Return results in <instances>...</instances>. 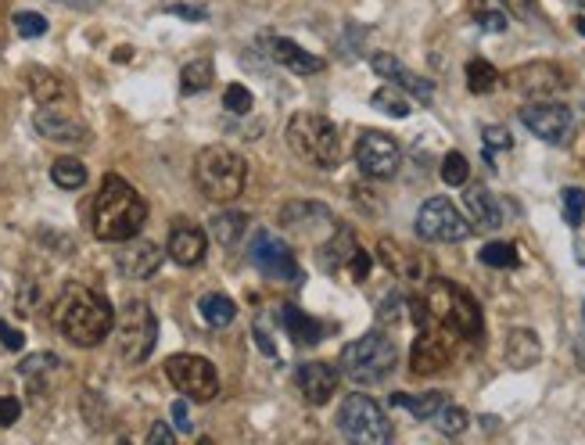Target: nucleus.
<instances>
[{
	"mask_svg": "<svg viewBox=\"0 0 585 445\" xmlns=\"http://www.w3.org/2000/svg\"><path fill=\"white\" fill-rule=\"evenodd\" d=\"M51 180L62 187V191H79L87 183V166L79 158H58L51 166Z\"/></svg>",
	"mask_w": 585,
	"mask_h": 445,
	"instance_id": "c756f323",
	"label": "nucleus"
},
{
	"mask_svg": "<svg viewBox=\"0 0 585 445\" xmlns=\"http://www.w3.org/2000/svg\"><path fill=\"white\" fill-rule=\"evenodd\" d=\"M485 158H493V151H510L513 148V137L503 130V126H485Z\"/></svg>",
	"mask_w": 585,
	"mask_h": 445,
	"instance_id": "79ce46f5",
	"label": "nucleus"
},
{
	"mask_svg": "<svg viewBox=\"0 0 585 445\" xmlns=\"http://www.w3.org/2000/svg\"><path fill=\"white\" fill-rule=\"evenodd\" d=\"M503 8L510 11V15H518L521 22H535L539 18V8H535V0H499Z\"/></svg>",
	"mask_w": 585,
	"mask_h": 445,
	"instance_id": "c03bdc74",
	"label": "nucleus"
},
{
	"mask_svg": "<svg viewBox=\"0 0 585 445\" xmlns=\"http://www.w3.org/2000/svg\"><path fill=\"white\" fill-rule=\"evenodd\" d=\"M409 313V298H403V295H389L384 298V306H381V323H399L403 316Z\"/></svg>",
	"mask_w": 585,
	"mask_h": 445,
	"instance_id": "37998d69",
	"label": "nucleus"
},
{
	"mask_svg": "<svg viewBox=\"0 0 585 445\" xmlns=\"http://www.w3.org/2000/svg\"><path fill=\"white\" fill-rule=\"evenodd\" d=\"M224 104H227V112H233V115H249L252 112V90L241 87V84H230L227 93H224Z\"/></svg>",
	"mask_w": 585,
	"mask_h": 445,
	"instance_id": "a19ab883",
	"label": "nucleus"
},
{
	"mask_svg": "<svg viewBox=\"0 0 585 445\" xmlns=\"http://www.w3.org/2000/svg\"><path fill=\"white\" fill-rule=\"evenodd\" d=\"M395 363H399V348L389 334L373 331V334H363L356 342H348L342 348V359H338V373L348 378L353 384H381L389 381L395 373Z\"/></svg>",
	"mask_w": 585,
	"mask_h": 445,
	"instance_id": "20e7f679",
	"label": "nucleus"
},
{
	"mask_svg": "<svg viewBox=\"0 0 585 445\" xmlns=\"http://www.w3.org/2000/svg\"><path fill=\"white\" fill-rule=\"evenodd\" d=\"M115 266L123 269V277H133V280H151L158 274L162 266V249L151 241H126V249H119L115 255Z\"/></svg>",
	"mask_w": 585,
	"mask_h": 445,
	"instance_id": "412c9836",
	"label": "nucleus"
},
{
	"mask_svg": "<svg viewBox=\"0 0 585 445\" xmlns=\"http://www.w3.org/2000/svg\"><path fill=\"white\" fill-rule=\"evenodd\" d=\"M575 356H578V363L585 367V309H582V331L575 334Z\"/></svg>",
	"mask_w": 585,
	"mask_h": 445,
	"instance_id": "603ef678",
	"label": "nucleus"
},
{
	"mask_svg": "<svg viewBox=\"0 0 585 445\" xmlns=\"http://www.w3.org/2000/svg\"><path fill=\"white\" fill-rule=\"evenodd\" d=\"M263 51L274 58L277 65H284L291 68V73H298V76H316V73H323L327 62L323 58H316L309 54L306 47H298L295 40H288V37H263Z\"/></svg>",
	"mask_w": 585,
	"mask_h": 445,
	"instance_id": "aec40b11",
	"label": "nucleus"
},
{
	"mask_svg": "<svg viewBox=\"0 0 585 445\" xmlns=\"http://www.w3.org/2000/svg\"><path fill=\"white\" fill-rule=\"evenodd\" d=\"M431 424H435L442 435L456 438V435H463V428H467V409L453 406V403H442L435 409V417H431Z\"/></svg>",
	"mask_w": 585,
	"mask_h": 445,
	"instance_id": "72a5a7b5",
	"label": "nucleus"
},
{
	"mask_svg": "<svg viewBox=\"0 0 585 445\" xmlns=\"http://www.w3.org/2000/svg\"><path fill=\"white\" fill-rule=\"evenodd\" d=\"M356 166L370 180H392L403 166V151L389 134L367 130L356 140Z\"/></svg>",
	"mask_w": 585,
	"mask_h": 445,
	"instance_id": "ddd939ff",
	"label": "nucleus"
},
{
	"mask_svg": "<svg viewBox=\"0 0 585 445\" xmlns=\"http://www.w3.org/2000/svg\"><path fill=\"white\" fill-rule=\"evenodd\" d=\"M543 356V345L539 338H535V331H529V327H513V331L507 334V345H503V359H507L510 370H529L535 367Z\"/></svg>",
	"mask_w": 585,
	"mask_h": 445,
	"instance_id": "5701e85b",
	"label": "nucleus"
},
{
	"mask_svg": "<svg viewBox=\"0 0 585 445\" xmlns=\"http://www.w3.org/2000/svg\"><path fill=\"white\" fill-rule=\"evenodd\" d=\"M467 177H471V166H467V158L460 155V151H449V155L442 158V180H446L449 187H463Z\"/></svg>",
	"mask_w": 585,
	"mask_h": 445,
	"instance_id": "e433bc0d",
	"label": "nucleus"
},
{
	"mask_svg": "<svg viewBox=\"0 0 585 445\" xmlns=\"http://www.w3.org/2000/svg\"><path fill=\"white\" fill-rule=\"evenodd\" d=\"M442 403H446V395H442V392H424V395L395 392L392 395V406H399V409H406V414H414V420H431Z\"/></svg>",
	"mask_w": 585,
	"mask_h": 445,
	"instance_id": "a878e982",
	"label": "nucleus"
},
{
	"mask_svg": "<svg viewBox=\"0 0 585 445\" xmlns=\"http://www.w3.org/2000/svg\"><path fill=\"white\" fill-rule=\"evenodd\" d=\"M277 320H280V327L295 338L298 345H316L323 338V327L313 320V316H306L298 306H280V313H277Z\"/></svg>",
	"mask_w": 585,
	"mask_h": 445,
	"instance_id": "393cba45",
	"label": "nucleus"
},
{
	"mask_svg": "<svg viewBox=\"0 0 585 445\" xmlns=\"http://www.w3.org/2000/svg\"><path fill=\"white\" fill-rule=\"evenodd\" d=\"M338 428L356 445H384L392 442V420L389 414L370 399V395H348L338 409Z\"/></svg>",
	"mask_w": 585,
	"mask_h": 445,
	"instance_id": "6e6552de",
	"label": "nucleus"
},
{
	"mask_svg": "<svg viewBox=\"0 0 585 445\" xmlns=\"http://www.w3.org/2000/svg\"><path fill=\"white\" fill-rule=\"evenodd\" d=\"M244 227H249V223H244L241 213H216L208 219V233H213L224 249H233V244L244 238Z\"/></svg>",
	"mask_w": 585,
	"mask_h": 445,
	"instance_id": "cd10ccee",
	"label": "nucleus"
},
{
	"mask_svg": "<svg viewBox=\"0 0 585 445\" xmlns=\"http://www.w3.org/2000/svg\"><path fill=\"white\" fill-rule=\"evenodd\" d=\"M22 414V403L15 395H0V428H11Z\"/></svg>",
	"mask_w": 585,
	"mask_h": 445,
	"instance_id": "a18cd8bd",
	"label": "nucleus"
},
{
	"mask_svg": "<svg viewBox=\"0 0 585 445\" xmlns=\"http://www.w3.org/2000/svg\"><path fill=\"white\" fill-rule=\"evenodd\" d=\"M510 87L532 101H546L549 93L564 87V73H560L554 62H529L510 73Z\"/></svg>",
	"mask_w": 585,
	"mask_h": 445,
	"instance_id": "f3484780",
	"label": "nucleus"
},
{
	"mask_svg": "<svg viewBox=\"0 0 585 445\" xmlns=\"http://www.w3.org/2000/svg\"><path fill=\"white\" fill-rule=\"evenodd\" d=\"M585 219V191L582 187H564V223L568 227H582Z\"/></svg>",
	"mask_w": 585,
	"mask_h": 445,
	"instance_id": "58836bf2",
	"label": "nucleus"
},
{
	"mask_svg": "<svg viewBox=\"0 0 585 445\" xmlns=\"http://www.w3.org/2000/svg\"><path fill=\"white\" fill-rule=\"evenodd\" d=\"M381 259L389 263V269H395V274H403V277H420V259H409V255L403 252V244L381 241Z\"/></svg>",
	"mask_w": 585,
	"mask_h": 445,
	"instance_id": "c9c22d12",
	"label": "nucleus"
},
{
	"mask_svg": "<svg viewBox=\"0 0 585 445\" xmlns=\"http://www.w3.org/2000/svg\"><path fill=\"white\" fill-rule=\"evenodd\" d=\"M244 180H249V166L227 144H208L194 162V183L208 202H233L244 191Z\"/></svg>",
	"mask_w": 585,
	"mask_h": 445,
	"instance_id": "39448f33",
	"label": "nucleus"
},
{
	"mask_svg": "<svg viewBox=\"0 0 585 445\" xmlns=\"http://www.w3.org/2000/svg\"><path fill=\"white\" fill-rule=\"evenodd\" d=\"M148 442L151 445H173V442H177V435H173L169 424H162V420H158V424L148 431Z\"/></svg>",
	"mask_w": 585,
	"mask_h": 445,
	"instance_id": "de8ad7c7",
	"label": "nucleus"
},
{
	"mask_svg": "<svg viewBox=\"0 0 585 445\" xmlns=\"http://www.w3.org/2000/svg\"><path fill=\"white\" fill-rule=\"evenodd\" d=\"M166 378L173 381V389L183 392L191 403H208V399H216V392H219V373L205 356H191V353L169 356Z\"/></svg>",
	"mask_w": 585,
	"mask_h": 445,
	"instance_id": "9d476101",
	"label": "nucleus"
},
{
	"mask_svg": "<svg viewBox=\"0 0 585 445\" xmlns=\"http://www.w3.org/2000/svg\"><path fill=\"white\" fill-rule=\"evenodd\" d=\"M370 65H373V73L389 79L392 87L409 90L417 101H424V104H428L431 98H435V84H431V79H424V76H417L414 68H406L395 54H373V62H370Z\"/></svg>",
	"mask_w": 585,
	"mask_h": 445,
	"instance_id": "6ab92c4d",
	"label": "nucleus"
},
{
	"mask_svg": "<svg viewBox=\"0 0 585 445\" xmlns=\"http://www.w3.org/2000/svg\"><path fill=\"white\" fill-rule=\"evenodd\" d=\"M205 249H208L205 230L191 227V223H177L173 233H169V244H166L169 259L180 263V266H198L205 259Z\"/></svg>",
	"mask_w": 585,
	"mask_h": 445,
	"instance_id": "4be33fe9",
	"label": "nucleus"
},
{
	"mask_svg": "<svg viewBox=\"0 0 585 445\" xmlns=\"http://www.w3.org/2000/svg\"><path fill=\"white\" fill-rule=\"evenodd\" d=\"M284 134H288V148L316 169H334L338 158H342V137H338V126L327 115L316 112L291 115Z\"/></svg>",
	"mask_w": 585,
	"mask_h": 445,
	"instance_id": "423d86ee",
	"label": "nucleus"
},
{
	"mask_svg": "<svg viewBox=\"0 0 585 445\" xmlns=\"http://www.w3.org/2000/svg\"><path fill=\"white\" fill-rule=\"evenodd\" d=\"M471 15L478 22V29H485V33H507V15L496 8H485L482 0L478 4H471Z\"/></svg>",
	"mask_w": 585,
	"mask_h": 445,
	"instance_id": "4c0bfd02",
	"label": "nucleus"
},
{
	"mask_svg": "<svg viewBox=\"0 0 585 445\" xmlns=\"http://www.w3.org/2000/svg\"><path fill=\"white\" fill-rule=\"evenodd\" d=\"M521 123H524V130L546 140V144H568L571 134H575V115H571L568 104H557V101L524 104Z\"/></svg>",
	"mask_w": 585,
	"mask_h": 445,
	"instance_id": "2eb2a0df",
	"label": "nucleus"
},
{
	"mask_svg": "<svg viewBox=\"0 0 585 445\" xmlns=\"http://www.w3.org/2000/svg\"><path fill=\"white\" fill-rule=\"evenodd\" d=\"M471 223L460 216L449 198H428L417 213V238L431 244H456L471 238Z\"/></svg>",
	"mask_w": 585,
	"mask_h": 445,
	"instance_id": "1a4fd4ad",
	"label": "nucleus"
},
{
	"mask_svg": "<svg viewBox=\"0 0 585 445\" xmlns=\"http://www.w3.org/2000/svg\"><path fill=\"white\" fill-rule=\"evenodd\" d=\"M198 313H202V320L208 327H227V323H233V316H238V306H233L230 295L213 291V295H205L202 302H198Z\"/></svg>",
	"mask_w": 585,
	"mask_h": 445,
	"instance_id": "bb28decb",
	"label": "nucleus"
},
{
	"mask_svg": "<svg viewBox=\"0 0 585 445\" xmlns=\"http://www.w3.org/2000/svg\"><path fill=\"white\" fill-rule=\"evenodd\" d=\"M467 87H471V93L496 90L499 87V73L485 62V58H474V62H467Z\"/></svg>",
	"mask_w": 585,
	"mask_h": 445,
	"instance_id": "473e14b6",
	"label": "nucleus"
},
{
	"mask_svg": "<svg viewBox=\"0 0 585 445\" xmlns=\"http://www.w3.org/2000/svg\"><path fill=\"white\" fill-rule=\"evenodd\" d=\"M409 316H414L417 327L435 323L442 331L456 334L460 342H482L485 320H482V306L474 302V295L453 280H428L424 298H409Z\"/></svg>",
	"mask_w": 585,
	"mask_h": 445,
	"instance_id": "f257e3e1",
	"label": "nucleus"
},
{
	"mask_svg": "<svg viewBox=\"0 0 585 445\" xmlns=\"http://www.w3.org/2000/svg\"><path fill=\"white\" fill-rule=\"evenodd\" d=\"M33 126H37L40 137L58 140V144H87V123L68 109L65 98L40 104L37 115H33Z\"/></svg>",
	"mask_w": 585,
	"mask_h": 445,
	"instance_id": "dca6fc26",
	"label": "nucleus"
},
{
	"mask_svg": "<svg viewBox=\"0 0 585 445\" xmlns=\"http://www.w3.org/2000/svg\"><path fill=\"white\" fill-rule=\"evenodd\" d=\"M320 266L327 269V274L353 277L356 284H363V280L370 277V255L348 227H338L331 238H327V244L320 249Z\"/></svg>",
	"mask_w": 585,
	"mask_h": 445,
	"instance_id": "f8f14e48",
	"label": "nucleus"
},
{
	"mask_svg": "<svg viewBox=\"0 0 585 445\" xmlns=\"http://www.w3.org/2000/svg\"><path fill=\"white\" fill-rule=\"evenodd\" d=\"M213 76H216V68L208 58H194V62H187L180 68V87L183 93H202L213 87Z\"/></svg>",
	"mask_w": 585,
	"mask_h": 445,
	"instance_id": "c85d7f7f",
	"label": "nucleus"
},
{
	"mask_svg": "<svg viewBox=\"0 0 585 445\" xmlns=\"http://www.w3.org/2000/svg\"><path fill=\"white\" fill-rule=\"evenodd\" d=\"M478 259L493 269H513L518 266V249H513L510 241H488L482 252H478Z\"/></svg>",
	"mask_w": 585,
	"mask_h": 445,
	"instance_id": "f704fd0d",
	"label": "nucleus"
},
{
	"mask_svg": "<svg viewBox=\"0 0 585 445\" xmlns=\"http://www.w3.org/2000/svg\"><path fill=\"white\" fill-rule=\"evenodd\" d=\"M463 342L449 331H442L435 323H424L417 334L414 348H409V370L417 373V378H431V373H442L456 359V348Z\"/></svg>",
	"mask_w": 585,
	"mask_h": 445,
	"instance_id": "9b49d317",
	"label": "nucleus"
},
{
	"mask_svg": "<svg viewBox=\"0 0 585 445\" xmlns=\"http://www.w3.org/2000/svg\"><path fill=\"white\" fill-rule=\"evenodd\" d=\"M338 381H342V373H338L331 363H302L298 367V389H302V399L309 406H323L331 403V395L338 392Z\"/></svg>",
	"mask_w": 585,
	"mask_h": 445,
	"instance_id": "a211bd4d",
	"label": "nucleus"
},
{
	"mask_svg": "<svg viewBox=\"0 0 585 445\" xmlns=\"http://www.w3.org/2000/svg\"><path fill=\"white\" fill-rule=\"evenodd\" d=\"M463 205H467V216L474 219V227H482V230L503 227V208L488 187H471V191H463Z\"/></svg>",
	"mask_w": 585,
	"mask_h": 445,
	"instance_id": "b1692460",
	"label": "nucleus"
},
{
	"mask_svg": "<svg viewBox=\"0 0 585 445\" xmlns=\"http://www.w3.org/2000/svg\"><path fill=\"white\" fill-rule=\"evenodd\" d=\"M15 33H18V37H26V40H37L47 33V18L37 15V11H18V15H15Z\"/></svg>",
	"mask_w": 585,
	"mask_h": 445,
	"instance_id": "ea45409f",
	"label": "nucleus"
},
{
	"mask_svg": "<svg viewBox=\"0 0 585 445\" xmlns=\"http://www.w3.org/2000/svg\"><path fill=\"white\" fill-rule=\"evenodd\" d=\"M249 259L263 277H270V280H288V284H295L302 277L295 252H291L284 241H277L270 230H255V238L249 244Z\"/></svg>",
	"mask_w": 585,
	"mask_h": 445,
	"instance_id": "4468645a",
	"label": "nucleus"
},
{
	"mask_svg": "<svg viewBox=\"0 0 585 445\" xmlns=\"http://www.w3.org/2000/svg\"><path fill=\"white\" fill-rule=\"evenodd\" d=\"M54 4H62V8H73V11H93L101 4V0H54Z\"/></svg>",
	"mask_w": 585,
	"mask_h": 445,
	"instance_id": "3c124183",
	"label": "nucleus"
},
{
	"mask_svg": "<svg viewBox=\"0 0 585 445\" xmlns=\"http://www.w3.org/2000/svg\"><path fill=\"white\" fill-rule=\"evenodd\" d=\"M173 424H177L180 431H191V420H187V399L173 403Z\"/></svg>",
	"mask_w": 585,
	"mask_h": 445,
	"instance_id": "8fccbe9b",
	"label": "nucleus"
},
{
	"mask_svg": "<svg viewBox=\"0 0 585 445\" xmlns=\"http://www.w3.org/2000/svg\"><path fill=\"white\" fill-rule=\"evenodd\" d=\"M575 26H578V33H582V37H585V18H578Z\"/></svg>",
	"mask_w": 585,
	"mask_h": 445,
	"instance_id": "864d4df0",
	"label": "nucleus"
},
{
	"mask_svg": "<svg viewBox=\"0 0 585 445\" xmlns=\"http://www.w3.org/2000/svg\"><path fill=\"white\" fill-rule=\"evenodd\" d=\"M0 345H4V348H11V353H18V348L26 345V334H22V331H15V327H11V323H4V320H0Z\"/></svg>",
	"mask_w": 585,
	"mask_h": 445,
	"instance_id": "49530a36",
	"label": "nucleus"
},
{
	"mask_svg": "<svg viewBox=\"0 0 585 445\" xmlns=\"http://www.w3.org/2000/svg\"><path fill=\"white\" fill-rule=\"evenodd\" d=\"M148 219L144 198L133 191V183L123 177H104L98 198H93L90 227L101 241H130Z\"/></svg>",
	"mask_w": 585,
	"mask_h": 445,
	"instance_id": "7ed1b4c3",
	"label": "nucleus"
},
{
	"mask_svg": "<svg viewBox=\"0 0 585 445\" xmlns=\"http://www.w3.org/2000/svg\"><path fill=\"white\" fill-rule=\"evenodd\" d=\"M169 15H183L187 22H205L202 8H187V4H169Z\"/></svg>",
	"mask_w": 585,
	"mask_h": 445,
	"instance_id": "09e8293b",
	"label": "nucleus"
},
{
	"mask_svg": "<svg viewBox=\"0 0 585 445\" xmlns=\"http://www.w3.org/2000/svg\"><path fill=\"white\" fill-rule=\"evenodd\" d=\"M51 320L58 327V334L68 338L73 345L93 348L112 334L115 309L109 306V298L98 295V291H90L84 284H65L62 295L54 298Z\"/></svg>",
	"mask_w": 585,
	"mask_h": 445,
	"instance_id": "f03ea898",
	"label": "nucleus"
},
{
	"mask_svg": "<svg viewBox=\"0 0 585 445\" xmlns=\"http://www.w3.org/2000/svg\"><path fill=\"white\" fill-rule=\"evenodd\" d=\"M370 104L378 112H384V115H392V119H406L409 112H414V104H409L406 98L395 87H381V90H373V98H370Z\"/></svg>",
	"mask_w": 585,
	"mask_h": 445,
	"instance_id": "2f4dec72",
	"label": "nucleus"
},
{
	"mask_svg": "<svg viewBox=\"0 0 585 445\" xmlns=\"http://www.w3.org/2000/svg\"><path fill=\"white\" fill-rule=\"evenodd\" d=\"M115 342H119V356L137 367V363H144L151 356V348L158 342V320L155 313H151L148 302H126L119 320H115Z\"/></svg>",
	"mask_w": 585,
	"mask_h": 445,
	"instance_id": "0eeeda50",
	"label": "nucleus"
},
{
	"mask_svg": "<svg viewBox=\"0 0 585 445\" xmlns=\"http://www.w3.org/2000/svg\"><path fill=\"white\" fill-rule=\"evenodd\" d=\"M29 90H33V98H37L40 104L47 101H62L68 87L58 79L54 73H43V68H33V76H29Z\"/></svg>",
	"mask_w": 585,
	"mask_h": 445,
	"instance_id": "7c9ffc66",
	"label": "nucleus"
}]
</instances>
